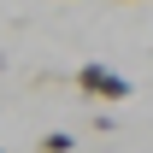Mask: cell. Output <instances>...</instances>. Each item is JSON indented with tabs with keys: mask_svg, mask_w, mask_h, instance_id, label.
<instances>
[{
	"mask_svg": "<svg viewBox=\"0 0 153 153\" xmlns=\"http://www.w3.org/2000/svg\"><path fill=\"white\" fill-rule=\"evenodd\" d=\"M71 147H76L71 130H47V135H41V153H71Z\"/></svg>",
	"mask_w": 153,
	"mask_h": 153,
	"instance_id": "cell-2",
	"label": "cell"
},
{
	"mask_svg": "<svg viewBox=\"0 0 153 153\" xmlns=\"http://www.w3.org/2000/svg\"><path fill=\"white\" fill-rule=\"evenodd\" d=\"M76 94L100 100V106H118V100H130V76L112 71V65H100V59H88V65H76Z\"/></svg>",
	"mask_w": 153,
	"mask_h": 153,
	"instance_id": "cell-1",
	"label": "cell"
}]
</instances>
